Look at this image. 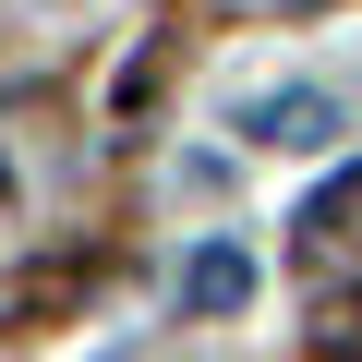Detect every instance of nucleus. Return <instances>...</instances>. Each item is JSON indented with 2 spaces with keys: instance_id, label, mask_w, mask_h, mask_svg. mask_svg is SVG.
I'll list each match as a JSON object with an SVG mask.
<instances>
[{
  "instance_id": "obj_1",
  "label": "nucleus",
  "mask_w": 362,
  "mask_h": 362,
  "mask_svg": "<svg viewBox=\"0 0 362 362\" xmlns=\"http://www.w3.org/2000/svg\"><path fill=\"white\" fill-rule=\"evenodd\" d=\"M242 290H254V254H242V242H206L194 278H181V302H194V314H230Z\"/></svg>"
},
{
  "instance_id": "obj_2",
  "label": "nucleus",
  "mask_w": 362,
  "mask_h": 362,
  "mask_svg": "<svg viewBox=\"0 0 362 362\" xmlns=\"http://www.w3.org/2000/svg\"><path fill=\"white\" fill-rule=\"evenodd\" d=\"M254 133H266V145H326V133H338V97L290 85V97H266V109H254Z\"/></svg>"
},
{
  "instance_id": "obj_3",
  "label": "nucleus",
  "mask_w": 362,
  "mask_h": 362,
  "mask_svg": "<svg viewBox=\"0 0 362 362\" xmlns=\"http://www.w3.org/2000/svg\"><path fill=\"white\" fill-rule=\"evenodd\" d=\"M49 302H73V278H0V314H49Z\"/></svg>"
}]
</instances>
